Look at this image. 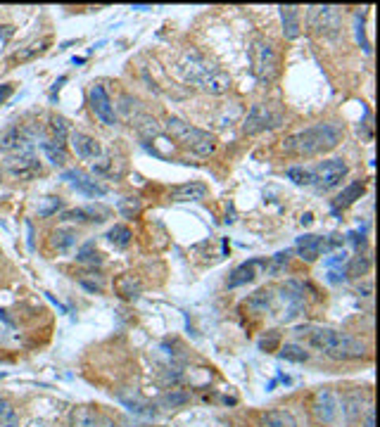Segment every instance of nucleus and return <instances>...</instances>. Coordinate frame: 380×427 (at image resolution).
I'll list each match as a JSON object with an SVG mask.
<instances>
[{
	"label": "nucleus",
	"instance_id": "nucleus-1",
	"mask_svg": "<svg viewBox=\"0 0 380 427\" xmlns=\"http://www.w3.org/2000/svg\"><path fill=\"white\" fill-rule=\"evenodd\" d=\"M340 128L335 123H316L305 131H297L283 141V152L300 154V157H311V154L328 152L340 143Z\"/></svg>",
	"mask_w": 380,
	"mask_h": 427
},
{
	"label": "nucleus",
	"instance_id": "nucleus-2",
	"mask_svg": "<svg viewBox=\"0 0 380 427\" xmlns=\"http://www.w3.org/2000/svg\"><path fill=\"white\" fill-rule=\"evenodd\" d=\"M309 342L311 347H316L318 352L335 358V361H354V358L366 356V344L361 339L333 330V328H316L314 332H309Z\"/></svg>",
	"mask_w": 380,
	"mask_h": 427
},
{
	"label": "nucleus",
	"instance_id": "nucleus-3",
	"mask_svg": "<svg viewBox=\"0 0 380 427\" xmlns=\"http://www.w3.org/2000/svg\"><path fill=\"white\" fill-rule=\"evenodd\" d=\"M167 133L198 157H207V154L217 150V138L212 133L202 131L198 126H190L188 121L178 119V117H169L167 119Z\"/></svg>",
	"mask_w": 380,
	"mask_h": 427
},
{
	"label": "nucleus",
	"instance_id": "nucleus-4",
	"mask_svg": "<svg viewBox=\"0 0 380 427\" xmlns=\"http://www.w3.org/2000/svg\"><path fill=\"white\" fill-rule=\"evenodd\" d=\"M274 306L278 308V318L283 323H290L292 318L300 316L305 311V290L300 282H285L278 295H274Z\"/></svg>",
	"mask_w": 380,
	"mask_h": 427
},
{
	"label": "nucleus",
	"instance_id": "nucleus-5",
	"mask_svg": "<svg viewBox=\"0 0 380 427\" xmlns=\"http://www.w3.org/2000/svg\"><path fill=\"white\" fill-rule=\"evenodd\" d=\"M252 62H254V74L259 81H274L278 74V55L276 48L269 40H257L252 50Z\"/></svg>",
	"mask_w": 380,
	"mask_h": 427
},
{
	"label": "nucleus",
	"instance_id": "nucleus-6",
	"mask_svg": "<svg viewBox=\"0 0 380 427\" xmlns=\"http://www.w3.org/2000/svg\"><path fill=\"white\" fill-rule=\"evenodd\" d=\"M3 167L10 176L22 178V181H32V178L40 176V162L36 159V154L32 150L12 152L10 157H5Z\"/></svg>",
	"mask_w": 380,
	"mask_h": 427
},
{
	"label": "nucleus",
	"instance_id": "nucleus-7",
	"mask_svg": "<svg viewBox=\"0 0 380 427\" xmlns=\"http://www.w3.org/2000/svg\"><path fill=\"white\" fill-rule=\"evenodd\" d=\"M347 164L342 159H328V162H321L316 167V171H311V178L318 185V190H335L337 185L345 181L347 176Z\"/></svg>",
	"mask_w": 380,
	"mask_h": 427
},
{
	"label": "nucleus",
	"instance_id": "nucleus-8",
	"mask_svg": "<svg viewBox=\"0 0 380 427\" xmlns=\"http://www.w3.org/2000/svg\"><path fill=\"white\" fill-rule=\"evenodd\" d=\"M311 411H314L316 420L323 425H333L340 415V399L333 389H318L311 401Z\"/></svg>",
	"mask_w": 380,
	"mask_h": 427
},
{
	"label": "nucleus",
	"instance_id": "nucleus-9",
	"mask_svg": "<svg viewBox=\"0 0 380 427\" xmlns=\"http://www.w3.org/2000/svg\"><path fill=\"white\" fill-rule=\"evenodd\" d=\"M88 102H91V110H93L95 119L105 126H115L117 123V114H115V105H112L110 95L105 93L102 86L93 84L88 90Z\"/></svg>",
	"mask_w": 380,
	"mask_h": 427
},
{
	"label": "nucleus",
	"instance_id": "nucleus-10",
	"mask_svg": "<svg viewBox=\"0 0 380 427\" xmlns=\"http://www.w3.org/2000/svg\"><path fill=\"white\" fill-rule=\"evenodd\" d=\"M307 22H309V29L314 34H333V31H337V27H340V12H337V8H328V5H323V8H309Z\"/></svg>",
	"mask_w": 380,
	"mask_h": 427
},
{
	"label": "nucleus",
	"instance_id": "nucleus-11",
	"mask_svg": "<svg viewBox=\"0 0 380 427\" xmlns=\"http://www.w3.org/2000/svg\"><path fill=\"white\" fill-rule=\"evenodd\" d=\"M62 181H67L74 190H79V193L88 195V197H102L107 193L93 176H88L86 171H79V169H67V171H62Z\"/></svg>",
	"mask_w": 380,
	"mask_h": 427
},
{
	"label": "nucleus",
	"instance_id": "nucleus-12",
	"mask_svg": "<svg viewBox=\"0 0 380 427\" xmlns=\"http://www.w3.org/2000/svg\"><path fill=\"white\" fill-rule=\"evenodd\" d=\"M342 245L340 240H326V238H318V235H302L297 238V252L305 261H316L321 256V252H328L333 247Z\"/></svg>",
	"mask_w": 380,
	"mask_h": 427
},
{
	"label": "nucleus",
	"instance_id": "nucleus-13",
	"mask_svg": "<svg viewBox=\"0 0 380 427\" xmlns=\"http://www.w3.org/2000/svg\"><path fill=\"white\" fill-rule=\"evenodd\" d=\"M271 126H276L274 114H271L269 105H261V102L252 105V110L248 112V117H245V121H243V131L248 133V136L261 133V131H266V128H271Z\"/></svg>",
	"mask_w": 380,
	"mask_h": 427
},
{
	"label": "nucleus",
	"instance_id": "nucleus-14",
	"mask_svg": "<svg viewBox=\"0 0 380 427\" xmlns=\"http://www.w3.org/2000/svg\"><path fill=\"white\" fill-rule=\"evenodd\" d=\"M269 269V261L266 259H250L245 261V264H240L238 269L230 273L228 278V287H240L245 285V282H252L257 276L261 273V271Z\"/></svg>",
	"mask_w": 380,
	"mask_h": 427
},
{
	"label": "nucleus",
	"instance_id": "nucleus-15",
	"mask_svg": "<svg viewBox=\"0 0 380 427\" xmlns=\"http://www.w3.org/2000/svg\"><path fill=\"white\" fill-rule=\"evenodd\" d=\"M69 141H71V150L76 152V157H81V159H100L102 147H100V143H97L93 136H88V133H81V131H71L69 133Z\"/></svg>",
	"mask_w": 380,
	"mask_h": 427
},
{
	"label": "nucleus",
	"instance_id": "nucleus-16",
	"mask_svg": "<svg viewBox=\"0 0 380 427\" xmlns=\"http://www.w3.org/2000/svg\"><path fill=\"white\" fill-rule=\"evenodd\" d=\"M198 86L200 90H204V93H209V95H224V93H228L230 90V76L228 74H224V71H219V69H209L207 74H202L198 79Z\"/></svg>",
	"mask_w": 380,
	"mask_h": 427
},
{
	"label": "nucleus",
	"instance_id": "nucleus-17",
	"mask_svg": "<svg viewBox=\"0 0 380 427\" xmlns=\"http://www.w3.org/2000/svg\"><path fill=\"white\" fill-rule=\"evenodd\" d=\"M169 197L176 199V202H200V199L207 197V185L198 183V181L176 185V188L169 193Z\"/></svg>",
	"mask_w": 380,
	"mask_h": 427
},
{
	"label": "nucleus",
	"instance_id": "nucleus-18",
	"mask_svg": "<svg viewBox=\"0 0 380 427\" xmlns=\"http://www.w3.org/2000/svg\"><path fill=\"white\" fill-rule=\"evenodd\" d=\"M261 425L264 427H297V420L290 411L274 408V411H266V413L261 415Z\"/></svg>",
	"mask_w": 380,
	"mask_h": 427
},
{
	"label": "nucleus",
	"instance_id": "nucleus-19",
	"mask_svg": "<svg viewBox=\"0 0 380 427\" xmlns=\"http://www.w3.org/2000/svg\"><path fill=\"white\" fill-rule=\"evenodd\" d=\"M281 19H283V34L285 38H297L300 36V8H281Z\"/></svg>",
	"mask_w": 380,
	"mask_h": 427
},
{
	"label": "nucleus",
	"instance_id": "nucleus-20",
	"mask_svg": "<svg viewBox=\"0 0 380 427\" xmlns=\"http://www.w3.org/2000/svg\"><path fill=\"white\" fill-rule=\"evenodd\" d=\"M245 304H248L250 311H254V313H266L269 308H274V292L259 290V292H254Z\"/></svg>",
	"mask_w": 380,
	"mask_h": 427
},
{
	"label": "nucleus",
	"instance_id": "nucleus-21",
	"mask_svg": "<svg viewBox=\"0 0 380 427\" xmlns=\"http://www.w3.org/2000/svg\"><path fill=\"white\" fill-rule=\"evenodd\" d=\"M74 427H112L105 418H100L91 408H79L74 413Z\"/></svg>",
	"mask_w": 380,
	"mask_h": 427
},
{
	"label": "nucleus",
	"instance_id": "nucleus-22",
	"mask_svg": "<svg viewBox=\"0 0 380 427\" xmlns=\"http://www.w3.org/2000/svg\"><path fill=\"white\" fill-rule=\"evenodd\" d=\"M40 150L45 152V157H48V162L53 164V167H64L67 164V150L62 143H40Z\"/></svg>",
	"mask_w": 380,
	"mask_h": 427
},
{
	"label": "nucleus",
	"instance_id": "nucleus-23",
	"mask_svg": "<svg viewBox=\"0 0 380 427\" xmlns=\"http://www.w3.org/2000/svg\"><path fill=\"white\" fill-rule=\"evenodd\" d=\"M74 243H76V230H71V228H58L50 235V245L58 252L69 249V247H74Z\"/></svg>",
	"mask_w": 380,
	"mask_h": 427
},
{
	"label": "nucleus",
	"instance_id": "nucleus-24",
	"mask_svg": "<svg viewBox=\"0 0 380 427\" xmlns=\"http://www.w3.org/2000/svg\"><path fill=\"white\" fill-rule=\"evenodd\" d=\"M342 413H345V418L349 423H357V420H361V397L359 394H347L345 401H342Z\"/></svg>",
	"mask_w": 380,
	"mask_h": 427
},
{
	"label": "nucleus",
	"instance_id": "nucleus-25",
	"mask_svg": "<svg viewBox=\"0 0 380 427\" xmlns=\"http://www.w3.org/2000/svg\"><path fill=\"white\" fill-rule=\"evenodd\" d=\"M97 212H105V209H93V207H86V209H69L64 212L60 219L62 221H74V223H88V221H100L97 219Z\"/></svg>",
	"mask_w": 380,
	"mask_h": 427
},
{
	"label": "nucleus",
	"instance_id": "nucleus-26",
	"mask_svg": "<svg viewBox=\"0 0 380 427\" xmlns=\"http://www.w3.org/2000/svg\"><path fill=\"white\" fill-rule=\"evenodd\" d=\"M117 292H119L121 297H126V300H133V297H138V292H141V280L133 276H121L119 280L115 282Z\"/></svg>",
	"mask_w": 380,
	"mask_h": 427
},
{
	"label": "nucleus",
	"instance_id": "nucleus-27",
	"mask_svg": "<svg viewBox=\"0 0 380 427\" xmlns=\"http://www.w3.org/2000/svg\"><path fill=\"white\" fill-rule=\"evenodd\" d=\"M364 195V183L361 181H354L349 183L345 190H342L340 195L335 197V207H349V204L354 202V199H359Z\"/></svg>",
	"mask_w": 380,
	"mask_h": 427
},
{
	"label": "nucleus",
	"instance_id": "nucleus-28",
	"mask_svg": "<svg viewBox=\"0 0 380 427\" xmlns=\"http://www.w3.org/2000/svg\"><path fill=\"white\" fill-rule=\"evenodd\" d=\"M188 401H190L188 392H183V389H171V392H167L159 399V406H162V408H181Z\"/></svg>",
	"mask_w": 380,
	"mask_h": 427
},
{
	"label": "nucleus",
	"instance_id": "nucleus-29",
	"mask_svg": "<svg viewBox=\"0 0 380 427\" xmlns=\"http://www.w3.org/2000/svg\"><path fill=\"white\" fill-rule=\"evenodd\" d=\"M45 45H48V40H34V43L24 45V48H19L17 53L12 55V62H27L36 58V55H40L45 50Z\"/></svg>",
	"mask_w": 380,
	"mask_h": 427
},
{
	"label": "nucleus",
	"instance_id": "nucleus-30",
	"mask_svg": "<svg viewBox=\"0 0 380 427\" xmlns=\"http://www.w3.org/2000/svg\"><path fill=\"white\" fill-rule=\"evenodd\" d=\"M131 238H133L131 230L121 223H117L115 228H110V233H107V240H110L115 247H119V249H124V247L131 245Z\"/></svg>",
	"mask_w": 380,
	"mask_h": 427
},
{
	"label": "nucleus",
	"instance_id": "nucleus-31",
	"mask_svg": "<svg viewBox=\"0 0 380 427\" xmlns=\"http://www.w3.org/2000/svg\"><path fill=\"white\" fill-rule=\"evenodd\" d=\"M62 209V199L60 197H40L36 202V212H38L40 219H48V216L58 214Z\"/></svg>",
	"mask_w": 380,
	"mask_h": 427
},
{
	"label": "nucleus",
	"instance_id": "nucleus-32",
	"mask_svg": "<svg viewBox=\"0 0 380 427\" xmlns=\"http://www.w3.org/2000/svg\"><path fill=\"white\" fill-rule=\"evenodd\" d=\"M0 427H19V415L8 399H0Z\"/></svg>",
	"mask_w": 380,
	"mask_h": 427
},
{
	"label": "nucleus",
	"instance_id": "nucleus-33",
	"mask_svg": "<svg viewBox=\"0 0 380 427\" xmlns=\"http://www.w3.org/2000/svg\"><path fill=\"white\" fill-rule=\"evenodd\" d=\"M281 358L302 363L309 358V352H305V347H300V344H283V347H281Z\"/></svg>",
	"mask_w": 380,
	"mask_h": 427
},
{
	"label": "nucleus",
	"instance_id": "nucleus-34",
	"mask_svg": "<svg viewBox=\"0 0 380 427\" xmlns=\"http://www.w3.org/2000/svg\"><path fill=\"white\" fill-rule=\"evenodd\" d=\"M76 261H79V264L95 266V264H102V256L97 254L95 245H93V243H88V245H84V247H81V249H79V254H76Z\"/></svg>",
	"mask_w": 380,
	"mask_h": 427
},
{
	"label": "nucleus",
	"instance_id": "nucleus-35",
	"mask_svg": "<svg viewBox=\"0 0 380 427\" xmlns=\"http://www.w3.org/2000/svg\"><path fill=\"white\" fill-rule=\"evenodd\" d=\"M50 131H53V141L55 143H62L64 145V138L71 133L69 123H67V119H62V117H53L50 119Z\"/></svg>",
	"mask_w": 380,
	"mask_h": 427
},
{
	"label": "nucleus",
	"instance_id": "nucleus-36",
	"mask_svg": "<svg viewBox=\"0 0 380 427\" xmlns=\"http://www.w3.org/2000/svg\"><path fill=\"white\" fill-rule=\"evenodd\" d=\"M287 178H290L292 183H297V185H311V171H307V169H302V167H292V169H287V173H285Z\"/></svg>",
	"mask_w": 380,
	"mask_h": 427
},
{
	"label": "nucleus",
	"instance_id": "nucleus-37",
	"mask_svg": "<svg viewBox=\"0 0 380 427\" xmlns=\"http://www.w3.org/2000/svg\"><path fill=\"white\" fill-rule=\"evenodd\" d=\"M368 266H371V259L368 256H354L352 259V264H349V269H347V273L349 276H364L368 271Z\"/></svg>",
	"mask_w": 380,
	"mask_h": 427
},
{
	"label": "nucleus",
	"instance_id": "nucleus-38",
	"mask_svg": "<svg viewBox=\"0 0 380 427\" xmlns=\"http://www.w3.org/2000/svg\"><path fill=\"white\" fill-rule=\"evenodd\" d=\"M119 212L124 216H136L138 212H141V199L138 197H126L119 202Z\"/></svg>",
	"mask_w": 380,
	"mask_h": 427
},
{
	"label": "nucleus",
	"instance_id": "nucleus-39",
	"mask_svg": "<svg viewBox=\"0 0 380 427\" xmlns=\"http://www.w3.org/2000/svg\"><path fill=\"white\" fill-rule=\"evenodd\" d=\"M287 261H290V252H278V254L274 256V266H271V271H274V273H278L281 269H283V266H287Z\"/></svg>",
	"mask_w": 380,
	"mask_h": 427
},
{
	"label": "nucleus",
	"instance_id": "nucleus-40",
	"mask_svg": "<svg viewBox=\"0 0 380 427\" xmlns=\"http://www.w3.org/2000/svg\"><path fill=\"white\" fill-rule=\"evenodd\" d=\"M345 261H347V252H337V254H333L331 259H326V266L345 264Z\"/></svg>",
	"mask_w": 380,
	"mask_h": 427
},
{
	"label": "nucleus",
	"instance_id": "nucleus-41",
	"mask_svg": "<svg viewBox=\"0 0 380 427\" xmlns=\"http://www.w3.org/2000/svg\"><path fill=\"white\" fill-rule=\"evenodd\" d=\"M10 95H12V86H10V84H3V86H0V105H3V102L8 100Z\"/></svg>",
	"mask_w": 380,
	"mask_h": 427
},
{
	"label": "nucleus",
	"instance_id": "nucleus-42",
	"mask_svg": "<svg viewBox=\"0 0 380 427\" xmlns=\"http://www.w3.org/2000/svg\"><path fill=\"white\" fill-rule=\"evenodd\" d=\"M328 280H331V282H340V280H345V271H333Z\"/></svg>",
	"mask_w": 380,
	"mask_h": 427
},
{
	"label": "nucleus",
	"instance_id": "nucleus-43",
	"mask_svg": "<svg viewBox=\"0 0 380 427\" xmlns=\"http://www.w3.org/2000/svg\"><path fill=\"white\" fill-rule=\"evenodd\" d=\"M364 427H373V411H368V415H366V423H364Z\"/></svg>",
	"mask_w": 380,
	"mask_h": 427
},
{
	"label": "nucleus",
	"instance_id": "nucleus-44",
	"mask_svg": "<svg viewBox=\"0 0 380 427\" xmlns=\"http://www.w3.org/2000/svg\"><path fill=\"white\" fill-rule=\"evenodd\" d=\"M311 221H314V216H311V214H305V216H302V223H305V225H309Z\"/></svg>",
	"mask_w": 380,
	"mask_h": 427
},
{
	"label": "nucleus",
	"instance_id": "nucleus-45",
	"mask_svg": "<svg viewBox=\"0 0 380 427\" xmlns=\"http://www.w3.org/2000/svg\"><path fill=\"white\" fill-rule=\"evenodd\" d=\"M27 427H48L45 423H38V420H32V423H29Z\"/></svg>",
	"mask_w": 380,
	"mask_h": 427
}]
</instances>
